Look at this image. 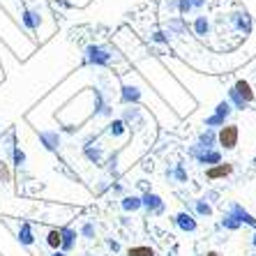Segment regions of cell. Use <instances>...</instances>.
Masks as SVG:
<instances>
[{"mask_svg":"<svg viewBox=\"0 0 256 256\" xmlns=\"http://www.w3.org/2000/svg\"><path fill=\"white\" fill-rule=\"evenodd\" d=\"M84 58L88 65H95V67H108L111 60H114V54L111 48L102 46V44H88L84 48Z\"/></svg>","mask_w":256,"mask_h":256,"instance_id":"6da1fadb","label":"cell"},{"mask_svg":"<svg viewBox=\"0 0 256 256\" xmlns=\"http://www.w3.org/2000/svg\"><path fill=\"white\" fill-rule=\"evenodd\" d=\"M187 155L192 157V160H196L198 164H203V166H214V164H220L222 162V150L217 148H201V146H190V150H187Z\"/></svg>","mask_w":256,"mask_h":256,"instance_id":"7a4b0ae2","label":"cell"},{"mask_svg":"<svg viewBox=\"0 0 256 256\" xmlns=\"http://www.w3.org/2000/svg\"><path fill=\"white\" fill-rule=\"evenodd\" d=\"M231 111H233V106L228 104V100L217 102L214 111H212V114H210L206 120H203V125L210 127V130H220V127L226 125V120H228V116H231Z\"/></svg>","mask_w":256,"mask_h":256,"instance_id":"3957f363","label":"cell"},{"mask_svg":"<svg viewBox=\"0 0 256 256\" xmlns=\"http://www.w3.org/2000/svg\"><path fill=\"white\" fill-rule=\"evenodd\" d=\"M240 141V127L233 125V122H226L224 127L217 130V146H222L224 150H236Z\"/></svg>","mask_w":256,"mask_h":256,"instance_id":"277c9868","label":"cell"},{"mask_svg":"<svg viewBox=\"0 0 256 256\" xmlns=\"http://www.w3.org/2000/svg\"><path fill=\"white\" fill-rule=\"evenodd\" d=\"M233 171H236V166H233L231 162H220V164L206 168V178L208 180H222V178H228Z\"/></svg>","mask_w":256,"mask_h":256,"instance_id":"5b68a950","label":"cell"},{"mask_svg":"<svg viewBox=\"0 0 256 256\" xmlns=\"http://www.w3.org/2000/svg\"><path fill=\"white\" fill-rule=\"evenodd\" d=\"M141 203H143V208L148 210V214H162L164 212V201H162V196H157V194H152V192H146L141 196Z\"/></svg>","mask_w":256,"mask_h":256,"instance_id":"8992f818","label":"cell"},{"mask_svg":"<svg viewBox=\"0 0 256 256\" xmlns=\"http://www.w3.org/2000/svg\"><path fill=\"white\" fill-rule=\"evenodd\" d=\"M21 21H24V26L30 30V32H37L40 26H42V14H40V10L24 7V10H21Z\"/></svg>","mask_w":256,"mask_h":256,"instance_id":"52a82bcc","label":"cell"},{"mask_svg":"<svg viewBox=\"0 0 256 256\" xmlns=\"http://www.w3.org/2000/svg\"><path fill=\"white\" fill-rule=\"evenodd\" d=\"M228 212L231 214H236V217H238V222L240 224H247V226H252L256 231V217L252 212H247V210L242 208V206H240V203H236L233 201L231 206H228Z\"/></svg>","mask_w":256,"mask_h":256,"instance_id":"ba28073f","label":"cell"},{"mask_svg":"<svg viewBox=\"0 0 256 256\" xmlns=\"http://www.w3.org/2000/svg\"><path fill=\"white\" fill-rule=\"evenodd\" d=\"M173 222H176V226L178 228H182L185 233H194L198 228V224H196V220H194V214H190V212H178L176 217H173Z\"/></svg>","mask_w":256,"mask_h":256,"instance_id":"9c48e42d","label":"cell"},{"mask_svg":"<svg viewBox=\"0 0 256 256\" xmlns=\"http://www.w3.org/2000/svg\"><path fill=\"white\" fill-rule=\"evenodd\" d=\"M40 141H42V146L46 150H58L60 148V134L58 130H40Z\"/></svg>","mask_w":256,"mask_h":256,"instance_id":"30bf717a","label":"cell"},{"mask_svg":"<svg viewBox=\"0 0 256 256\" xmlns=\"http://www.w3.org/2000/svg\"><path fill=\"white\" fill-rule=\"evenodd\" d=\"M192 32L198 37V40H206L210 35V18L206 14H198L194 21H192Z\"/></svg>","mask_w":256,"mask_h":256,"instance_id":"8fae6325","label":"cell"},{"mask_svg":"<svg viewBox=\"0 0 256 256\" xmlns=\"http://www.w3.org/2000/svg\"><path fill=\"white\" fill-rule=\"evenodd\" d=\"M236 92L240 95V100L244 102V104H252V102L256 100L254 97V90H252V86H250V81H244V78H240V81H236V84L231 86Z\"/></svg>","mask_w":256,"mask_h":256,"instance_id":"7c38bea8","label":"cell"},{"mask_svg":"<svg viewBox=\"0 0 256 256\" xmlns=\"http://www.w3.org/2000/svg\"><path fill=\"white\" fill-rule=\"evenodd\" d=\"M120 118L125 120L127 127H130V125H136V122H141V118H143V108L136 106V104H130V106L122 108V116H120Z\"/></svg>","mask_w":256,"mask_h":256,"instance_id":"4fadbf2b","label":"cell"},{"mask_svg":"<svg viewBox=\"0 0 256 256\" xmlns=\"http://www.w3.org/2000/svg\"><path fill=\"white\" fill-rule=\"evenodd\" d=\"M60 252H70L72 247H74V244H76V231H74V228H70V226H65V228H60Z\"/></svg>","mask_w":256,"mask_h":256,"instance_id":"5bb4252c","label":"cell"},{"mask_svg":"<svg viewBox=\"0 0 256 256\" xmlns=\"http://www.w3.org/2000/svg\"><path fill=\"white\" fill-rule=\"evenodd\" d=\"M196 146H201V148H214V146H217V130L206 127L203 132H198Z\"/></svg>","mask_w":256,"mask_h":256,"instance_id":"9a60e30c","label":"cell"},{"mask_svg":"<svg viewBox=\"0 0 256 256\" xmlns=\"http://www.w3.org/2000/svg\"><path fill=\"white\" fill-rule=\"evenodd\" d=\"M206 7V0H180L178 2V14L180 16H187L192 12H198Z\"/></svg>","mask_w":256,"mask_h":256,"instance_id":"2e32d148","label":"cell"},{"mask_svg":"<svg viewBox=\"0 0 256 256\" xmlns=\"http://www.w3.org/2000/svg\"><path fill=\"white\" fill-rule=\"evenodd\" d=\"M166 32H171V35H185V32H187V21H185V16H168Z\"/></svg>","mask_w":256,"mask_h":256,"instance_id":"e0dca14e","label":"cell"},{"mask_svg":"<svg viewBox=\"0 0 256 256\" xmlns=\"http://www.w3.org/2000/svg\"><path fill=\"white\" fill-rule=\"evenodd\" d=\"M120 208L125 210V212H138L143 208L141 203V196H134V194H127V196L120 198Z\"/></svg>","mask_w":256,"mask_h":256,"instance_id":"ac0fdd59","label":"cell"},{"mask_svg":"<svg viewBox=\"0 0 256 256\" xmlns=\"http://www.w3.org/2000/svg\"><path fill=\"white\" fill-rule=\"evenodd\" d=\"M18 242L24 244V247H30V244L35 242V236H32V226H30V222H24V224L18 226Z\"/></svg>","mask_w":256,"mask_h":256,"instance_id":"d6986e66","label":"cell"},{"mask_svg":"<svg viewBox=\"0 0 256 256\" xmlns=\"http://www.w3.org/2000/svg\"><path fill=\"white\" fill-rule=\"evenodd\" d=\"M84 155H86V160L92 162V164H102V157H104V152H102L100 146L86 143V146H84Z\"/></svg>","mask_w":256,"mask_h":256,"instance_id":"ffe728a7","label":"cell"},{"mask_svg":"<svg viewBox=\"0 0 256 256\" xmlns=\"http://www.w3.org/2000/svg\"><path fill=\"white\" fill-rule=\"evenodd\" d=\"M166 178L173 180V182H187V171L182 164H176L173 168H168L166 171Z\"/></svg>","mask_w":256,"mask_h":256,"instance_id":"44dd1931","label":"cell"},{"mask_svg":"<svg viewBox=\"0 0 256 256\" xmlns=\"http://www.w3.org/2000/svg\"><path fill=\"white\" fill-rule=\"evenodd\" d=\"M125 132H127V125H125V120L122 118H116V120L108 122V134H111L114 138H120Z\"/></svg>","mask_w":256,"mask_h":256,"instance_id":"7402d4cb","label":"cell"},{"mask_svg":"<svg viewBox=\"0 0 256 256\" xmlns=\"http://www.w3.org/2000/svg\"><path fill=\"white\" fill-rule=\"evenodd\" d=\"M222 226L226 228V231H238L242 224L238 222V217H236V214H231V212L226 210V212H224V217H222Z\"/></svg>","mask_w":256,"mask_h":256,"instance_id":"603a6c76","label":"cell"},{"mask_svg":"<svg viewBox=\"0 0 256 256\" xmlns=\"http://www.w3.org/2000/svg\"><path fill=\"white\" fill-rule=\"evenodd\" d=\"M192 206H194L196 214H201V217H210L212 214V206L206 198H196V201H192Z\"/></svg>","mask_w":256,"mask_h":256,"instance_id":"cb8c5ba5","label":"cell"},{"mask_svg":"<svg viewBox=\"0 0 256 256\" xmlns=\"http://www.w3.org/2000/svg\"><path fill=\"white\" fill-rule=\"evenodd\" d=\"M127 256H157V254L148 244H136V247H130V250H127Z\"/></svg>","mask_w":256,"mask_h":256,"instance_id":"d4e9b609","label":"cell"},{"mask_svg":"<svg viewBox=\"0 0 256 256\" xmlns=\"http://www.w3.org/2000/svg\"><path fill=\"white\" fill-rule=\"evenodd\" d=\"M150 40H152V42L155 44H171L173 42V35L171 32H166V30H155V32H152V35H150Z\"/></svg>","mask_w":256,"mask_h":256,"instance_id":"484cf974","label":"cell"},{"mask_svg":"<svg viewBox=\"0 0 256 256\" xmlns=\"http://www.w3.org/2000/svg\"><path fill=\"white\" fill-rule=\"evenodd\" d=\"M12 160H14V166H16V168L26 166V152H24L21 148H18L16 143L12 146Z\"/></svg>","mask_w":256,"mask_h":256,"instance_id":"4316f807","label":"cell"},{"mask_svg":"<svg viewBox=\"0 0 256 256\" xmlns=\"http://www.w3.org/2000/svg\"><path fill=\"white\" fill-rule=\"evenodd\" d=\"M60 228H51V231L46 233V242H48V247L51 250H60Z\"/></svg>","mask_w":256,"mask_h":256,"instance_id":"83f0119b","label":"cell"},{"mask_svg":"<svg viewBox=\"0 0 256 256\" xmlns=\"http://www.w3.org/2000/svg\"><path fill=\"white\" fill-rule=\"evenodd\" d=\"M0 182L7 185V182H12V171H10V164L5 160H0Z\"/></svg>","mask_w":256,"mask_h":256,"instance_id":"f1b7e54d","label":"cell"},{"mask_svg":"<svg viewBox=\"0 0 256 256\" xmlns=\"http://www.w3.org/2000/svg\"><path fill=\"white\" fill-rule=\"evenodd\" d=\"M228 104H231V106H236V108H240V111H242V108H247V104L240 100V95L233 88H228Z\"/></svg>","mask_w":256,"mask_h":256,"instance_id":"f546056e","label":"cell"},{"mask_svg":"<svg viewBox=\"0 0 256 256\" xmlns=\"http://www.w3.org/2000/svg\"><path fill=\"white\" fill-rule=\"evenodd\" d=\"M81 236H84V238H95V226H92L90 222H86L84 226H81Z\"/></svg>","mask_w":256,"mask_h":256,"instance_id":"4dcf8cb0","label":"cell"},{"mask_svg":"<svg viewBox=\"0 0 256 256\" xmlns=\"http://www.w3.org/2000/svg\"><path fill=\"white\" fill-rule=\"evenodd\" d=\"M178 2H180V0H166L164 10H168V14H171V12H178Z\"/></svg>","mask_w":256,"mask_h":256,"instance_id":"1f68e13d","label":"cell"},{"mask_svg":"<svg viewBox=\"0 0 256 256\" xmlns=\"http://www.w3.org/2000/svg\"><path fill=\"white\" fill-rule=\"evenodd\" d=\"M108 247H111V250H114V252H118V250H120V244L116 242V240H108Z\"/></svg>","mask_w":256,"mask_h":256,"instance_id":"d6a6232c","label":"cell"},{"mask_svg":"<svg viewBox=\"0 0 256 256\" xmlns=\"http://www.w3.org/2000/svg\"><path fill=\"white\" fill-rule=\"evenodd\" d=\"M51 256H65V252H60V250H56V252H54V254H51Z\"/></svg>","mask_w":256,"mask_h":256,"instance_id":"836d02e7","label":"cell"},{"mask_svg":"<svg viewBox=\"0 0 256 256\" xmlns=\"http://www.w3.org/2000/svg\"><path fill=\"white\" fill-rule=\"evenodd\" d=\"M206 256H222V254H220V252H208Z\"/></svg>","mask_w":256,"mask_h":256,"instance_id":"e575fe53","label":"cell"},{"mask_svg":"<svg viewBox=\"0 0 256 256\" xmlns=\"http://www.w3.org/2000/svg\"><path fill=\"white\" fill-rule=\"evenodd\" d=\"M252 244H254V247H256V231H254V238H252Z\"/></svg>","mask_w":256,"mask_h":256,"instance_id":"d590c367","label":"cell"},{"mask_svg":"<svg viewBox=\"0 0 256 256\" xmlns=\"http://www.w3.org/2000/svg\"><path fill=\"white\" fill-rule=\"evenodd\" d=\"M254 164H256V157H254Z\"/></svg>","mask_w":256,"mask_h":256,"instance_id":"8d00e7d4","label":"cell"},{"mask_svg":"<svg viewBox=\"0 0 256 256\" xmlns=\"http://www.w3.org/2000/svg\"><path fill=\"white\" fill-rule=\"evenodd\" d=\"M252 256H256V254H252Z\"/></svg>","mask_w":256,"mask_h":256,"instance_id":"74e56055","label":"cell"}]
</instances>
